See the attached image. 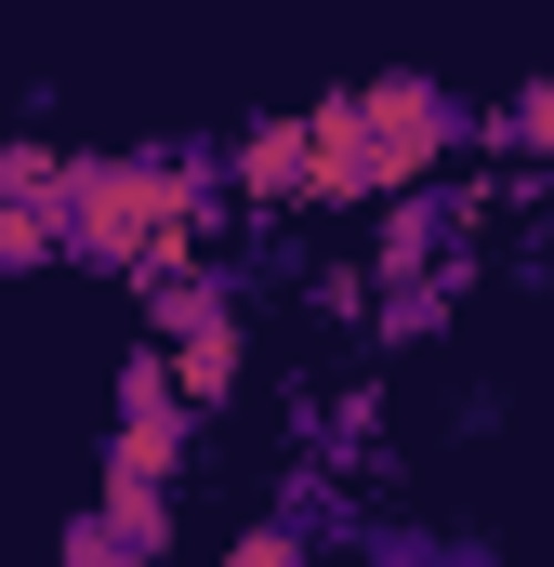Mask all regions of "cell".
<instances>
[{
	"label": "cell",
	"instance_id": "cell-2",
	"mask_svg": "<svg viewBox=\"0 0 554 567\" xmlns=\"http://www.w3.org/2000/svg\"><path fill=\"white\" fill-rule=\"evenodd\" d=\"M475 133L435 80H357L330 106H304V212H357V198H397L422 185L449 145Z\"/></svg>",
	"mask_w": 554,
	"mask_h": 567
},
{
	"label": "cell",
	"instance_id": "cell-4",
	"mask_svg": "<svg viewBox=\"0 0 554 567\" xmlns=\"http://www.w3.org/2000/svg\"><path fill=\"white\" fill-rule=\"evenodd\" d=\"M158 357H172V396H185V410H225V396H238V370H252L238 317H198V330H172Z\"/></svg>",
	"mask_w": 554,
	"mask_h": 567
},
{
	"label": "cell",
	"instance_id": "cell-6",
	"mask_svg": "<svg viewBox=\"0 0 554 567\" xmlns=\"http://www.w3.org/2000/svg\"><path fill=\"white\" fill-rule=\"evenodd\" d=\"M0 198H27V212H66V145H0Z\"/></svg>",
	"mask_w": 554,
	"mask_h": 567
},
{
	"label": "cell",
	"instance_id": "cell-7",
	"mask_svg": "<svg viewBox=\"0 0 554 567\" xmlns=\"http://www.w3.org/2000/svg\"><path fill=\"white\" fill-rule=\"evenodd\" d=\"M489 145H529V158H554V80H529L515 106H489Z\"/></svg>",
	"mask_w": 554,
	"mask_h": 567
},
{
	"label": "cell",
	"instance_id": "cell-1",
	"mask_svg": "<svg viewBox=\"0 0 554 567\" xmlns=\"http://www.w3.org/2000/svg\"><path fill=\"white\" fill-rule=\"evenodd\" d=\"M198 158H66V251L80 265H106V278L133 290H172L198 278V238H212V212H198Z\"/></svg>",
	"mask_w": 554,
	"mask_h": 567
},
{
	"label": "cell",
	"instance_id": "cell-8",
	"mask_svg": "<svg viewBox=\"0 0 554 567\" xmlns=\"http://www.w3.org/2000/svg\"><path fill=\"white\" fill-rule=\"evenodd\" d=\"M225 567H304V542H290V528H252V542H238Z\"/></svg>",
	"mask_w": 554,
	"mask_h": 567
},
{
	"label": "cell",
	"instance_id": "cell-5",
	"mask_svg": "<svg viewBox=\"0 0 554 567\" xmlns=\"http://www.w3.org/2000/svg\"><path fill=\"white\" fill-rule=\"evenodd\" d=\"M93 528L120 542V567H145L172 542V488H133V475H106V502H93Z\"/></svg>",
	"mask_w": 554,
	"mask_h": 567
},
{
	"label": "cell",
	"instance_id": "cell-3",
	"mask_svg": "<svg viewBox=\"0 0 554 567\" xmlns=\"http://www.w3.org/2000/svg\"><path fill=\"white\" fill-rule=\"evenodd\" d=\"M225 185H238V212H304V106H277L225 145Z\"/></svg>",
	"mask_w": 554,
	"mask_h": 567
}]
</instances>
